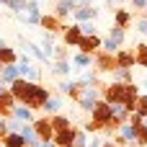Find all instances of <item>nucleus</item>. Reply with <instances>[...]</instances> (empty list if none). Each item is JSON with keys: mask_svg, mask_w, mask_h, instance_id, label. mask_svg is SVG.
I'll list each match as a JSON object with an SVG mask.
<instances>
[{"mask_svg": "<svg viewBox=\"0 0 147 147\" xmlns=\"http://www.w3.org/2000/svg\"><path fill=\"white\" fill-rule=\"evenodd\" d=\"M80 36H83L80 26H78V23H70V26H65V31H62V44H65V47H78Z\"/></svg>", "mask_w": 147, "mask_h": 147, "instance_id": "9d476101", "label": "nucleus"}, {"mask_svg": "<svg viewBox=\"0 0 147 147\" xmlns=\"http://www.w3.org/2000/svg\"><path fill=\"white\" fill-rule=\"evenodd\" d=\"M121 3H124V0H106V5H114V8H119Z\"/></svg>", "mask_w": 147, "mask_h": 147, "instance_id": "4c0bfd02", "label": "nucleus"}, {"mask_svg": "<svg viewBox=\"0 0 147 147\" xmlns=\"http://www.w3.org/2000/svg\"><path fill=\"white\" fill-rule=\"evenodd\" d=\"M0 47H5V39H0Z\"/></svg>", "mask_w": 147, "mask_h": 147, "instance_id": "37998d69", "label": "nucleus"}, {"mask_svg": "<svg viewBox=\"0 0 147 147\" xmlns=\"http://www.w3.org/2000/svg\"><path fill=\"white\" fill-rule=\"evenodd\" d=\"M140 90H147V78L142 80V88H140Z\"/></svg>", "mask_w": 147, "mask_h": 147, "instance_id": "a19ab883", "label": "nucleus"}, {"mask_svg": "<svg viewBox=\"0 0 147 147\" xmlns=\"http://www.w3.org/2000/svg\"><path fill=\"white\" fill-rule=\"evenodd\" d=\"M18 18L26 23V26H39V18H41V3L39 0H26L23 10L18 13Z\"/></svg>", "mask_w": 147, "mask_h": 147, "instance_id": "20e7f679", "label": "nucleus"}, {"mask_svg": "<svg viewBox=\"0 0 147 147\" xmlns=\"http://www.w3.org/2000/svg\"><path fill=\"white\" fill-rule=\"evenodd\" d=\"M121 147H134V145H121Z\"/></svg>", "mask_w": 147, "mask_h": 147, "instance_id": "49530a36", "label": "nucleus"}, {"mask_svg": "<svg viewBox=\"0 0 147 147\" xmlns=\"http://www.w3.org/2000/svg\"><path fill=\"white\" fill-rule=\"evenodd\" d=\"M31 127H34V132H36V137H39L41 142H52V137H54V129H52V124H49V116L34 119V121H31Z\"/></svg>", "mask_w": 147, "mask_h": 147, "instance_id": "0eeeda50", "label": "nucleus"}, {"mask_svg": "<svg viewBox=\"0 0 147 147\" xmlns=\"http://www.w3.org/2000/svg\"><path fill=\"white\" fill-rule=\"evenodd\" d=\"M10 116H13L16 121H23V124H31V121H34V111H31L28 106H23V103H16L13 111H10Z\"/></svg>", "mask_w": 147, "mask_h": 147, "instance_id": "4468645a", "label": "nucleus"}, {"mask_svg": "<svg viewBox=\"0 0 147 147\" xmlns=\"http://www.w3.org/2000/svg\"><path fill=\"white\" fill-rule=\"evenodd\" d=\"M96 101H101V88L98 85H80L78 96H75V103L83 109V111H90L96 106Z\"/></svg>", "mask_w": 147, "mask_h": 147, "instance_id": "f03ea898", "label": "nucleus"}, {"mask_svg": "<svg viewBox=\"0 0 147 147\" xmlns=\"http://www.w3.org/2000/svg\"><path fill=\"white\" fill-rule=\"evenodd\" d=\"M101 145H103V142H98V140H88V145H85V147H101Z\"/></svg>", "mask_w": 147, "mask_h": 147, "instance_id": "e433bc0d", "label": "nucleus"}, {"mask_svg": "<svg viewBox=\"0 0 147 147\" xmlns=\"http://www.w3.org/2000/svg\"><path fill=\"white\" fill-rule=\"evenodd\" d=\"M132 114H137V116H147V93H140L137 96V101H134V109H132Z\"/></svg>", "mask_w": 147, "mask_h": 147, "instance_id": "a878e982", "label": "nucleus"}, {"mask_svg": "<svg viewBox=\"0 0 147 147\" xmlns=\"http://www.w3.org/2000/svg\"><path fill=\"white\" fill-rule=\"evenodd\" d=\"M72 10H75V5L72 3H67V0H57V5H54V16L57 18H67V16H72Z\"/></svg>", "mask_w": 147, "mask_h": 147, "instance_id": "4be33fe9", "label": "nucleus"}, {"mask_svg": "<svg viewBox=\"0 0 147 147\" xmlns=\"http://www.w3.org/2000/svg\"><path fill=\"white\" fill-rule=\"evenodd\" d=\"M0 145L3 147H23V137H21V132H8L3 140H0Z\"/></svg>", "mask_w": 147, "mask_h": 147, "instance_id": "412c9836", "label": "nucleus"}, {"mask_svg": "<svg viewBox=\"0 0 147 147\" xmlns=\"http://www.w3.org/2000/svg\"><path fill=\"white\" fill-rule=\"evenodd\" d=\"M124 39H127V28H116V26H111V31H109V36L101 41V49L103 52H119V47L124 44Z\"/></svg>", "mask_w": 147, "mask_h": 147, "instance_id": "39448f33", "label": "nucleus"}, {"mask_svg": "<svg viewBox=\"0 0 147 147\" xmlns=\"http://www.w3.org/2000/svg\"><path fill=\"white\" fill-rule=\"evenodd\" d=\"M93 70H96L98 75H103V72H114V70H116V57H114L111 52L98 49L96 57H93Z\"/></svg>", "mask_w": 147, "mask_h": 147, "instance_id": "423d86ee", "label": "nucleus"}, {"mask_svg": "<svg viewBox=\"0 0 147 147\" xmlns=\"http://www.w3.org/2000/svg\"><path fill=\"white\" fill-rule=\"evenodd\" d=\"M52 72L59 75V78H70V72H72V62H70V59H57V62H52Z\"/></svg>", "mask_w": 147, "mask_h": 147, "instance_id": "aec40b11", "label": "nucleus"}, {"mask_svg": "<svg viewBox=\"0 0 147 147\" xmlns=\"http://www.w3.org/2000/svg\"><path fill=\"white\" fill-rule=\"evenodd\" d=\"M49 124H52V129H54V132H62V129L72 127V124H70V119H67V116H62V114H52V116H49Z\"/></svg>", "mask_w": 147, "mask_h": 147, "instance_id": "5701e85b", "label": "nucleus"}, {"mask_svg": "<svg viewBox=\"0 0 147 147\" xmlns=\"http://www.w3.org/2000/svg\"><path fill=\"white\" fill-rule=\"evenodd\" d=\"M39 147H57V145H54V142H41Z\"/></svg>", "mask_w": 147, "mask_h": 147, "instance_id": "58836bf2", "label": "nucleus"}, {"mask_svg": "<svg viewBox=\"0 0 147 147\" xmlns=\"http://www.w3.org/2000/svg\"><path fill=\"white\" fill-rule=\"evenodd\" d=\"M57 90H59V96H67V98H72V101H75V96H78L80 85H78V80H62Z\"/></svg>", "mask_w": 147, "mask_h": 147, "instance_id": "6ab92c4d", "label": "nucleus"}, {"mask_svg": "<svg viewBox=\"0 0 147 147\" xmlns=\"http://www.w3.org/2000/svg\"><path fill=\"white\" fill-rule=\"evenodd\" d=\"M129 5L137 8V10H145V0H129Z\"/></svg>", "mask_w": 147, "mask_h": 147, "instance_id": "c9c22d12", "label": "nucleus"}, {"mask_svg": "<svg viewBox=\"0 0 147 147\" xmlns=\"http://www.w3.org/2000/svg\"><path fill=\"white\" fill-rule=\"evenodd\" d=\"M114 57H116V67H127V70L134 67V52L119 49V52H114Z\"/></svg>", "mask_w": 147, "mask_h": 147, "instance_id": "f3484780", "label": "nucleus"}, {"mask_svg": "<svg viewBox=\"0 0 147 147\" xmlns=\"http://www.w3.org/2000/svg\"><path fill=\"white\" fill-rule=\"evenodd\" d=\"M72 16H75V21H78V23H83V21H96L98 8H93V3H90V5H75Z\"/></svg>", "mask_w": 147, "mask_h": 147, "instance_id": "9b49d317", "label": "nucleus"}, {"mask_svg": "<svg viewBox=\"0 0 147 147\" xmlns=\"http://www.w3.org/2000/svg\"><path fill=\"white\" fill-rule=\"evenodd\" d=\"M49 96H52V93H49V90H47V88H44L41 83H34V85H31V90L26 93V98H23L21 103H23V106H28L31 111H39V109L44 106V101H47Z\"/></svg>", "mask_w": 147, "mask_h": 147, "instance_id": "7ed1b4c3", "label": "nucleus"}, {"mask_svg": "<svg viewBox=\"0 0 147 147\" xmlns=\"http://www.w3.org/2000/svg\"><path fill=\"white\" fill-rule=\"evenodd\" d=\"M62 103H65V96H49V98L44 101L41 111H47V116H52V114H59V111H62Z\"/></svg>", "mask_w": 147, "mask_h": 147, "instance_id": "dca6fc26", "label": "nucleus"}, {"mask_svg": "<svg viewBox=\"0 0 147 147\" xmlns=\"http://www.w3.org/2000/svg\"><path fill=\"white\" fill-rule=\"evenodd\" d=\"M5 5H8V8H10V10L16 13V16H18V13L23 10V5H26V0H8Z\"/></svg>", "mask_w": 147, "mask_h": 147, "instance_id": "473e14b6", "label": "nucleus"}, {"mask_svg": "<svg viewBox=\"0 0 147 147\" xmlns=\"http://www.w3.org/2000/svg\"><path fill=\"white\" fill-rule=\"evenodd\" d=\"M5 134H8V119H5V116H0V140H3Z\"/></svg>", "mask_w": 147, "mask_h": 147, "instance_id": "72a5a7b5", "label": "nucleus"}, {"mask_svg": "<svg viewBox=\"0 0 147 147\" xmlns=\"http://www.w3.org/2000/svg\"><path fill=\"white\" fill-rule=\"evenodd\" d=\"M67 147H75V145H67Z\"/></svg>", "mask_w": 147, "mask_h": 147, "instance_id": "09e8293b", "label": "nucleus"}, {"mask_svg": "<svg viewBox=\"0 0 147 147\" xmlns=\"http://www.w3.org/2000/svg\"><path fill=\"white\" fill-rule=\"evenodd\" d=\"M39 26H41L44 31H52V34H62V31H65V21H62V18H57L54 13L41 16V18H39Z\"/></svg>", "mask_w": 147, "mask_h": 147, "instance_id": "6e6552de", "label": "nucleus"}, {"mask_svg": "<svg viewBox=\"0 0 147 147\" xmlns=\"http://www.w3.org/2000/svg\"><path fill=\"white\" fill-rule=\"evenodd\" d=\"M78 85H98V72H96V70H90V72L85 70V72L78 78Z\"/></svg>", "mask_w": 147, "mask_h": 147, "instance_id": "cd10ccee", "label": "nucleus"}, {"mask_svg": "<svg viewBox=\"0 0 147 147\" xmlns=\"http://www.w3.org/2000/svg\"><path fill=\"white\" fill-rule=\"evenodd\" d=\"M13 62H18L16 49H10L8 44H5V47H0V65H13Z\"/></svg>", "mask_w": 147, "mask_h": 147, "instance_id": "393cba45", "label": "nucleus"}, {"mask_svg": "<svg viewBox=\"0 0 147 147\" xmlns=\"http://www.w3.org/2000/svg\"><path fill=\"white\" fill-rule=\"evenodd\" d=\"M0 67H3V65H0Z\"/></svg>", "mask_w": 147, "mask_h": 147, "instance_id": "8fccbe9b", "label": "nucleus"}, {"mask_svg": "<svg viewBox=\"0 0 147 147\" xmlns=\"http://www.w3.org/2000/svg\"><path fill=\"white\" fill-rule=\"evenodd\" d=\"M5 3H8V0H0V5H5Z\"/></svg>", "mask_w": 147, "mask_h": 147, "instance_id": "c03bdc74", "label": "nucleus"}, {"mask_svg": "<svg viewBox=\"0 0 147 147\" xmlns=\"http://www.w3.org/2000/svg\"><path fill=\"white\" fill-rule=\"evenodd\" d=\"M134 65L137 67H147V44H137L134 47Z\"/></svg>", "mask_w": 147, "mask_h": 147, "instance_id": "bb28decb", "label": "nucleus"}, {"mask_svg": "<svg viewBox=\"0 0 147 147\" xmlns=\"http://www.w3.org/2000/svg\"><path fill=\"white\" fill-rule=\"evenodd\" d=\"M72 65H75V67H80V70H85V67H93V54L78 52V54L72 57Z\"/></svg>", "mask_w": 147, "mask_h": 147, "instance_id": "b1692460", "label": "nucleus"}, {"mask_svg": "<svg viewBox=\"0 0 147 147\" xmlns=\"http://www.w3.org/2000/svg\"><path fill=\"white\" fill-rule=\"evenodd\" d=\"M129 23H132V10L129 8H114V26L129 28Z\"/></svg>", "mask_w": 147, "mask_h": 147, "instance_id": "ddd939ff", "label": "nucleus"}, {"mask_svg": "<svg viewBox=\"0 0 147 147\" xmlns=\"http://www.w3.org/2000/svg\"><path fill=\"white\" fill-rule=\"evenodd\" d=\"M137 96H140V85H134V83H109L106 88H101V98L106 101V103H111V106H124L129 114H132V109H134V101H137Z\"/></svg>", "mask_w": 147, "mask_h": 147, "instance_id": "f257e3e1", "label": "nucleus"}, {"mask_svg": "<svg viewBox=\"0 0 147 147\" xmlns=\"http://www.w3.org/2000/svg\"><path fill=\"white\" fill-rule=\"evenodd\" d=\"M78 26H80L83 36H88V34H96V23H93V21H83V23H78Z\"/></svg>", "mask_w": 147, "mask_h": 147, "instance_id": "7c9ffc66", "label": "nucleus"}, {"mask_svg": "<svg viewBox=\"0 0 147 147\" xmlns=\"http://www.w3.org/2000/svg\"><path fill=\"white\" fill-rule=\"evenodd\" d=\"M21 78V70H18V65L13 62V65H3L0 67V80H3V85H10L13 80H18Z\"/></svg>", "mask_w": 147, "mask_h": 147, "instance_id": "2eb2a0df", "label": "nucleus"}, {"mask_svg": "<svg viewBox=\"0 0 147 147\" xmlns=\"http://www.w3.org/2000/svg\"><path fill=\"white\" fill-rule=\"evenodd\" d=\"M101 147H119V145H114V142H103Z\"/></svg>", "mask_w": 147, "mask_h": 147, "instance_id": "ea45409f", "label": "nucleus"}, {"mask_svg": "<svg viewBox=\"0 0 147 147\" xmlns=\"http://www.w3.org/2000/svg\"><path fill=\"white\" fill-rule=\"evenodd\" d=\"M26 54H31V57H36L39 62H44V65H49V67H52V59L47 57V52H44L39 44H31V41H26Z\"/></svg>", "mask_w": 147, "mask_h": 147, "instance_id": "a211bd4d", "label": "nucleus"}, {"mask_svg": "<svg viewBox=\"0 0 147 147\" xmlns=\"http://www.w3.org/2000/svg\"><path fill=\"white\" fill-rule=\"evenodd\" d=\"M145 10H147V0H145Z\"/></svg>", "mask_w": 147, "mask_h": 147, "instance_id": "de8ad7c7", "label": "nucleus"}, {"mask_svg": "<svg viewBox=\"0 0 147 147\" xmlns=\"http://www.w3.org/2000/svg\"><path fill=\"white\" fill-rule=\"evenodd\" d=\"M101 36L98 34H88V36H80V41H78V49L80 52H85V54H96L98 49H101Z\"/></svg>", "mask_w": 147, "mask_h": 147, "instance_id": "1a4fd4ad", "label": "nucleus"}, {"mask_svg": "<svg viewBox=\"0 0 147 147\" xmlns=\"http://www.w3.org/2000/svg\"><path fill=\"white\" fill-rule=\"evenodd\" d=\"M52 57H54V62H57V59H67V47H65V44H62V47H54V49H52Z\"/></svg>", "mask_w": 147, "mask_h": 147, "instance_id": "2f4dec72", "label": "nucleus"}, {"mask_svg": "<svg viewBox=\"0 0 147 147\" xmlns=\"http://www.w3.org/2000/svg\"><path fill=\"white\" fill-rule=\"evenodd\" d=\"M67 3H72V5H78V3H80V0H67Z\"/></svg>", "mask_w": 147, "mask_h": 147, "instance_id": "79ce46f5", "label": "nucleus"}, {"mask_svg": "<svg viewBox=\"0 0 147 147\" xmlns=\"http://www.w3.org/2000/svg\"><path fill=\"white\" fill-rule=\"evenodd\" d=\"M52 142L57 147H67L75 142V127H67V129H62V132H54V137H52Z\"/></svg>", "mask_w": 147, "mask_h": 147, "instance_id": "f8f14e48", "label": "nucleus"}, {"mask_svg": "<svg viewBox=\"0 0 147 147\" xmlns=\"http://www.w3.org/2000/svg\"><path fill=\"white\" fill-rule=\"evenodd\" d=\"M114 78H116V83H132V70L116 67V70H114Z\"/></svg>", "mask_w": 147, "mask_h": 147, "instance_id": "c85d7f7f", "label": "nucleus"}, {"mask_svg": "<svg viewBox=\"0 0 147 147\" xmlns=\"http://www.w3.org/2000/svg\"><path fill=\"white\" fill-rule=\"evenodd\" d=\"M142 121H145V127H147V116H145V119H142Z\"/></svg>", "mask_w": 147, "mask_h": 147, "instance_id": "a18cd8bd", "label": "nucleus"}, {"mask_svg": "<svg viewBox=\"0 0 147 147\" xmlns=\"http://www.w3.org/2000/svg\"><path fill=\"white\" fill-rule=\"evenodd\" d=\"M137 31L140 34H147V18H140L137 21Z\"/></svg>", "mask_w": 147, "mask_h": 147, "instance_id": "f704fd0d", "label": "nucleus"}, {"mask_svg": "<svg viewBox=\"0 0 147 147\" xmlns=\"http://www.w3.org/2000/svg\"><path fill=\"white\" fill-rule=\"evenodd\" d=\"M75 147H85L88 145V132H83V129H75Z\"/></svg>", "mask_w": 147, "mask_h": 147, "instance_id": "c756f323", "label": "nucleus"}]
</instances>
